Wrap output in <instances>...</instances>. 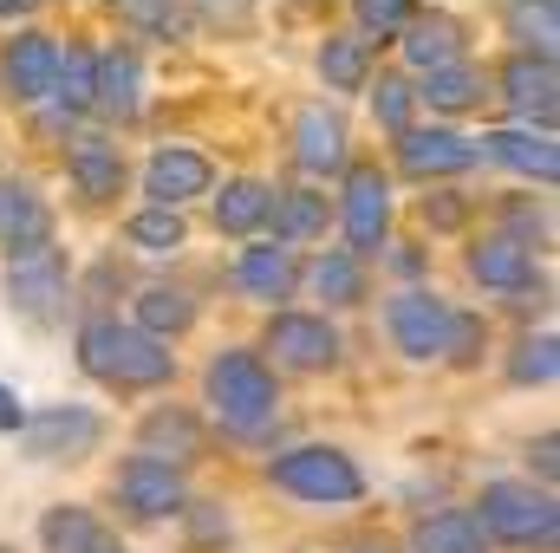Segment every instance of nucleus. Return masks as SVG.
I'll list each match as a JSON object with an SVG mask.
<instances>
[{
  "label": "nucleus",
  "instance_id": "7c9ffc66",
  "mask_svg": "<svg viewBox=\"0 0 560 553\" xmlns=\"http://www.w3.org/2000/svg\"><path fill=\"white\" fill-rule=\"evenodd\" d=\"M418 105L443 111V118H463V111H476V105H482V66L456 59V66H443V72H423Z\"/></svg>",
  "mask_w": 560,
  "mask_h": 553
},
{
  "label": "nucleus",
  "instance_id": "a19ab883",
  "mask_svg": "<svg viewBox=\"0 0 560 553\" xmlns=\"http://www.w3.org/2000/svg\"><path fill=\"white\" fill-rule=\"evenodd\" d=\"M423 222H430L436 235L463 228V222H469V196H456V189H443V196H423Z\"/></svg>",
  "mask_w": 560,
  "mask_h": 553
},
{
  "label": "nucleus",
  "instance_id": "c9c22d12",
  "mask_svg": "<svg viewBox=\"0 0 560 553\" xmlns=\"http://www.w3.org/2000/svg\"><path fill=\"white\" fill-rule=\"evenodd\" d=\"M125 242H131L138 255H176V248L189 242V222H183V209H150V202H143L138 215L125 222Z\"/></svg>",
  "mask_w": 560,
  "mask_h": 553
},
{
  "label": "nucleus",
  "instance_id": "c03bdc74",
  "mask_svg": "<svg viewBox=\"0 0 560 553\" xmlns=\"http://www.w3.org/2000/svg\"><path fill=\"white\" fill-rule=\"evenodd\" d=\"M183 515H196V541H229V515L215 502H189Z\"/></svg>",
  "mask_w": 560,
  "mask_h": 553
},
{
  "label": "nucleus",
  "instance_id": "473e14b6",
  "mask_svg": "<svg viewBox=\"0 0 560 553\" xmlns=\"http://www.w3.org/2000/svg\"><path fill=\"white\" fill-rule=\"evenodd\" d=\"M560 372V339L555 332H522L515 339V352H509V385H522V391H548Z\"/></svg>",
  "mask_w": 560,
  "mask_h": 553
},
{
  "label": "nucleus",
  "instance_id": "c756f323",
  "mask_svg": "<svg viewBox=\"0 0 560 553\" xmlns=\"http://www.w3.org/2000/svg\"><path fill=\"white\" fill-rule=\"evenodd\" d=\"M319 79H326V92H365L372 85V39L326 33L319 39Z\"/></svg>",
  "mask_w": 560,
  "mask_h": 553
},
{
  "label": "nucleus",
  "instance_id": "6ab92c4d",
  "mask_svg": "<svg viewBox=\"0 0 560 553\" xmlns=\"http://www.w3.org/2000/svg\"><path fill=\"white\" fill-rule=\"evenodd\" d=\"M293 163L306 176H346L352 163V138H346V118L332 105H306L293 118Z\"/></svg>",
  "mask_w": 560,
  "mask_h": 553
},
{
  "label": "nucleus",
  "instance_id": "a18cd8bd",
  "mask_svg": "<svg viewBox=\"0 0 560 553\" xmlns=\"http://www.w3.org/2000/svg\"><path fill=\"white\" fill-rule=\"evenodd\" d=\"M20 423H26L20 391H13V385H0V436H20Z\"/></svg>",
  "mask_w": 560,
  "mask_h": 553
},
{
  "label": "nucleus",
  "instance_id": "412c9836",
  "mask_svg": "<svg viewBox=\"0 0 560 553\" xmlns=\"http://www.w3.org/2000/svg\"><path fill=\"white\" fill-rule=\"evenodd\" d=\"M235 286H242L248 299H261V306L280 313V306L300 293V261H293V248H280V242L242 248V255H235Z\"/></svg>",
  "mask_w": 560,
  "mask_h": 553
},
{
  "label": "nucleus",
  "instance_id": "f03ea898",
  "mask_svg": "<svg viewBox=\"0 0 560 553\" xmlns=\"http://www.w3.org/2000/svg\"><path fill=\"white\" fill-rule=\"evenodd\" d=\"M202 404H209V416H215L229 436L261 443V436L275 430V416H280L275 365H268L261 352H248V345L215 352V358H209V372H202Z\"/></svg>",
  "mask_w": 560,
  "mask_h": 553
},
{
  "label": "nucleus",
  "instance_id": "f257e3e1",
  "mask_svg": "<svg viewBox=\"0 0 560 553\" xmlns=\"http://www.w3.org/2000/svg\"><path fill=\"white\" fill-rule=\"evenodd\" d=\"M79 372L105 391H163L176 378V352L163 339L138 332L131 319L98 313L79 326Z\"/></svg>",
  "mask_w": 560,
  "mask_h": 553
},
{
  "label": "nucleus",
  "instance_id": "37998d69",
  "mask_svg": "<svg viewBox=\"0 0 560 553\" xmlns=\"http://www.w3.org/2000/svg\"><path fill=\"white\" fill-rule=\"evenodd\" d=\"M385 248H392V274H405L411 286L430 274V248L423 242H385Z\"/></svg>",
  "mask_w": 560,
  "mask_h": 553
},
{
  "label": "nucleus",
  "instance_id": "79ce46f5",
  "mask_svg": "<svg viewBox=\"0 0 560 553\" xmlns=\"http://www.w3.org/2000/svg\"><path fill=\"white\" fill-rule=\"evenodd\" d=\"M528 469H535V475H541V489L555 495V469H560V436H555V430H541V436L528 443Z\"/></svg>",
  "mask_w": 560,
  "mask_h": 553
},
{
  "label": "nucleus",
  "instance_id": "e433bc0d",
  "mask_svg": "<svg viewBox=\"0 0 560 553\" xmlns=\"http://www.w3.org/2000/svg\"><path fill=\"white\" fill-rule=\"evenodd\" d=\"M118 20L138 26L143 39H183L189 33V7L183 0H118Z\"/></svg>",
  "mask_w": 560,
  "mask_h": 553
},
{
  "label": "nucleus",
  "instance_id": "a878e982",
  "mask_svg": "<svg viewBox=\"0 0 560 553\" xmlns=\"http://www.w3.org/2000/svg\"><path fill=\"white\" fill-rule=\"evenodd\" d=\"M300 280L313 286V299H326V306H365L372 299V268L359 261V255H346V248H319Z\"/></svg>",
  "mask_w": 560,
  "mask_h": 553
},
{
  "label": "nucleus",
  "instance_id": "39448f33",
  "mask_svg": "<svg viewBox=\"0 0 560 553\" xmlns=\"http://www.w3.org/2000/svg\"><path fill=\"white\" fill-rule=\"evenodd\" d=\"M332 222L346 228V255H359L372 268V255H385V242H392V176L378 163H346Z\"/></svg>",
  "mask_w": 560,
  "mask_h": 553
},
{
  "label": "nucleus",
  "instance_id": "4468645a",
  "mask_svg": "<svg viewBox=\"0 0 560 553\" xmlns=\"http://www.w3.org/2000/svg\"><path fill=\"white\" fill-rule=\"evenodd\" d=\"M52 72H59V39L39 26H20L0 52V92L13 105H46L52 98Z\"/></svg>",
  "mask_w": 560,
  "mask_h": 553
},
{
  "label": "nucleus",
  "instance_id": "f8f14e48",
  "mask_svg": "<svg viewBox=\"0 0 560 553\" xmlns=\"http://www.w3.org/2000/svg\"><path fill=\"white\" fill-rule=\"evenodd\" d=\"M52 235H59V222H52V202L39 196V183L0 176V255L26 261V255L52 248Z\"/></svg>",
  "mask_w": 560,
  "mask_h": 553
},
{
  "label": "nucleus",
  "instance_id": "9d476101",
  "mask_svg": "<svg viewBox=\"0 0 560 553\" xmlns=\"http://www.w3.org/2000/svg\"><path fill=\"white\" fill-rule=\"evenodd\" d=\"M385 332H392V345H398L411 365L443 358V339H450V299L430 293V286H398V293L385 299Z\"/></svg>",
  "mask_w": 560,
  "mask_h": 553
},
{
  "label": "nucleus",
  "instance_id": "9b49d317",
  "mask_svg": "<svg viewBox=\"0 0 560 553\" xmlns=\"http://www.w3.org/2000/svg\"><path fill=\"white\" fill-rule=\"evenodd\" d=\"M392 156L411 183H443V176H469L482 156H476V138L450 131V125H411L405 138H392Z\"/></svg>",
  "mask_w": 560,
  "mask_h": 553
},
{
  "label": "nucleus",
  "instance_id": "8fccbe9b",
  "mask_svg": "<svg viewBox=\"0 0 560 553\" xmlns=\"http://www.w3.org/2000/svg\"><path fill=\"white\" fill-rule=\"evenodd\" d=\"M118 553H125V548H118Z\"/></svg>",
  "mask_w": 560,
  "mask_h": 553
},
{
  "label": "nucleus",
  "instance_id": "c85d7f7f",
  "mask_svg": "<svg viewBox=\"0 0 560 553\" xmlns=\"http://www.w3.org/2000/svg\"><path fill=\"white\" fill-rule=\"evenodd\" d=\"M405 553H489V541H482V528H476L469 508H430V515L411 521Z\"/></svg>",
  "mask_w": 560,
  "mask_h": 553
},
{
  "label": "nucleus",
  "instance_id": "5701e85b",
  "mask_svg": "<svg viewBox=\"0 0 560 553\" xmlns=\"http://www.w3.org/2000/svg\"><path fill=\"white\" fill-rule=\"evenodd\" d=\"M202 443H209V430H202V416L189 411V404H156V411H143V423H138V449L156 456V462H176V469L196 462Z\"/></svg>",
  "mask_w": 560,
  "mask_h": 553
},
{
  "label": "nucleus",
  "instance_id": "72a5a7b5",
  "mask_svg": "<svg viewBox=\"0 0 560 553\" xmlns=\"http://www.w3.org/2000/svg\"><path fill=\"white\" fill-rule=\"evenodd\" d=\"M92 46H59V72H52V105L66 118H85L92 111Z\"/></svg>",
  "mask_w": 560,
  "mask_h": 553
},
{
  "label": "nucleus",
  "instance_id": "b1692460",
  "mask_svg": "<svg viewBox=\"0 0 560 553\" xmlns=\"http://www.w3.org/2000/svg\"><path fill=\"white\" fill-rule=\"evenodd\" d=\"M39 553H118V534L85 502H52L39 515Z\"/></svg>",
  "mask_w": 560,
  "mask_h": 553
},
{
  "label": "nucleus",
  "instance_id": "dca6fc26",
  "mask_svg": "<svg viewBox=\"0 0 560 553\" xmlns=\"http://www.w3.org/2000/svg\"><path fill=\"white\" fill-rule=\"evenodd\" d=\"M138 111H143V59L131 46H105L92 59V118L138 125Z\"/></svg>",
  "mask_w": 560,
  "mask_h": 553
},
{
  "label": "nucleus",
  "instance_id": "ea45409f",
  "mask_svg": "<svg viewBox=\"0 0 560 553\" xmlns=\"http://www.w3.org/2000/svg\"><path fill=\"white\" fill-rule=\"evenodd\" d=\"M418 0H352V20H359V39H398L411 26Z\"/></svg>",
  "mask_w": 560,
  "mask_h": 553
},
{
  "label": "nucleus",
  "instance_id": "2eb2a0df",
  "mask_svg": "<svg viewBox=\"0 0 560 553\" xmlns=\"http://www.w3.org/2000/svg\"><path fill=\"white\" fill-rule=\"evenodd\" d=\"M495 85H502L509 111H515L528 131H555V111H560V72H555V59L515 52V59H502Z\"/></svg>",
  "mask_w": 560,
  "mask_h": 553
},
{
  "label": "nucleus",
  "instance_id": "1a4fd4ad",
  "mask_svg": "<svg viewBox=\"0 0 560 553\" xmlns=\"http://www.w3.org/2000/svg\"><path fill=\"white\" fill-rule=\"evenodd\" d=\"M261 345L275 352V365H287V372H332V365H339V352H346L339 326H332L326 313H300V306L268 313Z\"/></svg>",
  "mask_w": 560,
  "mask_h": 553
},
{
  "label": "nucleus",
  "instance_id": "cd10ccee",
  "mask_svg": "<svg viewBox=\"0 0 560 553\" xmlns=\"http://www.w3.org/2000/svg\"><path fill=\"white\" fill-rule=\"evenodd\" d=\"M131 326L138 332H150V339H183L189 326H196V293L189 286H170V280H150V286H138V299H131Z\"/></svg>",
  "mask_w": 560,
  "mask_h": 553
},
{
  "label": "nucleus",
  "instance_id": "393cba45",
  "mask_svg": "<svg viewBox=\"0 0 560 553\" xmlns=\"http://www.w3.org/2000/svg\"><path fill=\"white\" fill-rule=\"evenodd\" d=\"M268 228H275L280 248H306V242H326L332 228V202L326 189H275V209H268Z\"/></svg>",
  "mask_w": 560,
  "mask_h": 553
},
{
  "label": "nucleus",
  "instance_id": "aec40b11",
  "mask_svg": "<svg viewBox=\"0 0 560 553\" xmlns=\"http://www.w3.org/2000/svg\"><path fill=\"white\" fill-rule=\"evenodd\" d=\"M463 268H469V280H476L482 293H502V299H509V293H522L528 280L541 274V268H535V255H528L522 242H509L502 228L476 235V242H469V255H463Z\"/></svg>",
  "mask_w": 560,
  "mask_h": 553
},
{
  "label": "nucleus",
  "instance_id": "09e8293b",
  "mask_svg": "<svg viewBox=\"0 0 560 553\" xmlns=\"http://www.w3.org/2000/svg\"><path fill=\"white\" fill-rule=\"evenodd\" d=\"M0 553H7V548H0Z\"/></svg>",
  "mask_w": 560,
  "mask_h": 553
},
{
  "label": "nucleus",
  "instance_id": "423d86ee",
  "mask_svg": "<svg viewBox=\"0 0 560 553\" xmlns=\"http://www.w3.org/2000/svg\"><path fill=\"white\" fill-rule=\"evenodd\" d=\"M7 306L26 326H59L66 306H72V255L52 242L26 261H7Z\"/></svg>",
  "mask_w": 560,
  "mask_h": 553
},
{
  "label": "nucleus",
  "instance_id": "7ed1b4c3",
  "mask_svg": "<svg viewBox=\"0 0 560 553\" xmlns=\"http://www.w3.org/2000/svg\"><path fill=\"white\" fill-rule=\"evenodd\" d=\"M268 482L280 495L306 502V508H352L365 502V469L359 456H346L339 443H293V449H275L268 456Z\"/></svg>",
  "mask_w": 560,
  "mask_h": 553
},
{
  "label": "nucleus",
  "instance_id": "49530a36",
  "mask_svg": "<svg viewBox=\"0 0 560 553\" xmlns=\"http://www.w3.org/2000/svg\"><path fill=\"white\" fill-rule=\"evenodd\" d=\"M39 0H0V20H33Z\"/></svg>",
  "mask_w": 560,
  "mask_h": 553
},
{
  "label": "nucleus",
  "instance_id": "de8ad7c7",
  "mask_svg": "<svg viewBox=\"0 0 560 553\" xmlns=\"http://www.w3.org/2000/svg\"><path fill=\"white\" fill-rule=\"evenodd\" d=\"M359 553H392V548H359Z\"/></svg>",
  "mask_w": 560,
  "mask_h": 553
},
{
  "label": "nucleus",
  "instance_id": "2f4dec72",
  "mask_svg": "<svg viewBox=\"0 0 560 553\" xmlns=\"http://www.w3.org/2000/svg\"><path fill=\"white\" fill-rule=\"evenodd\" d=\"M502 20H509V39H515L522 52L555 59V46H560V0H509V7H502Z\"/></svg>",
  "mask_w": 560,
  "mask_h": 553
},
{
  "label": "nucleus",
  "instance_id": "f3484780",
  "mask_svg": "<svg viewBox=\"0 0 560 553\" xmlns=\"http://www.w3.org/2000/svg\"><path fill=\"white\" fill-rule=\"evenodd\" d=\"M66 176H72V189H79L85 202H118L131 163H125V150H118L112 131H79L72 150H66Z\"/></svg>",
  "mask_w": 560,
  "mask_h": 553
},
{
  "label": "nucleus",
  "instance_id": "0eeeda50",
  "mask_svg": "<svg viewBox=\"0 0 560 553\" xmlns=\"http://www.w3.org/2000/svg\"><path fill=\"white\" fill-rule=\"evenodd\" d=\"M98 443H105V416L92 404H39L20 423L26 462H85L98 456Z\"/></svg>",
  "mask_w": 560,
  "mask_h": 553
},
{
  "label": "nucleus",
  "instance_id": "bb28decb",
  "mask_svg": "<svg viewBox=\"0 0 560 553\" xmlns=\"http://www.w3.org/2000/svg\"><path fill=\"white\" fill-rule=\"evenodd\" d=\"M268 209H275V183H261V176H229V183L215 189V202H209L215 228L235 235V242L261 235V228H268Z\"/></svg>",
  "mask_w": 560,
  "mask_h": 553
},
{
  "label": "nucleus",
  "instance_id": "4be33fe9",
  "mask_svg": "<svg viewBox=\"0 0 560 553\" xmlns=\"http://www.w3.org/2000/svg\"><path fill=\"white\" fill-rule=\"evenodd\" d=\"M398 52H405V66L411 72H443V66H456V59H469V33H463V20H450V13H411V26L398 33Z\"/></svg>",
  "mask_w": 560,
  "mask_h": 553
},
{
  "label": "nucleus",
  "instance_id": "ddd939ff",
  "mask_svg": "<svg viewBox=\"0 0 560 553\" xmlns=\"http://www.w3.org/2000/svg\"><path fill=\"white\" fill-rule=\"evenodd\" d=\"M215 189V163L196 150V143H156L150 163H143V196L150 209H183L196 196Z\"/></svg>",
  "mask_w": 560,
  "mask_h": 553
},
{
  "label": "nucleus",
  "instance_id": "a211bd4d",
  "mask_svg": "<svg viewBox=\"0 0 560 553\" xmlns=\"http://www.w3.org/2000/svg\"><path fill=\"white\" fill-rule=\"evenodd\" d=\"M476 156H482V163H502V169H515V176H528V183H541V189H555V176H560L555 131H528V125L482 131V138H476Z\"/></svg>",
  "mask_w": 560,
  "mask_h": 553
},
{
  "label": "nucleus",
  "instance_id": "6e6552de",
  "mask_svg": "<svg viewBox=\"0 0 560 553\" xmlns=\"http://www.w3.org/2000/svg\"><path fill=\"white\" fill-rule=\"evenodd\" d=\"M112 502H118L131 521H176V515L189 508V482H183L176 462H156V456L131 449V456L118 462V475H112Z\"/></svg>",
  "mask_w": 560,
  "mask_h": 553
},
{
  "label": "nucleus",
  "instance_id": "58836bf2",
  "mask_svg": "<svg viewBox=\"0 0 560 553\" xmlns=\"http://www.w3.org/2000/svg\"><path fill=\"white\" fill-rule=\"evenodd\" d=\"M482 352H489V319H482V313H469V306H450L443 358H450L456 372H476V365H482Z\"/></svg>",
  "mask_w": 560,
  "mask_h": 553
},
{
  "label": "nucleus",
  "instance_id": "f704fd0d",
  "mask_svg": "<svg viewBox=\"0 0 560 553\" xmlns=\"http://www.w3.org/2000/svg\"><path fill=\"white\" fill-rule=\"evenodd\" d=\"M365 92H372V118H378V131H385V138H405V131L418 125V85H411V79L378 72Z\"/></svg>",
  "mask_w": 560,
  "mask_h": 553
},
{
  "label": "nucleus",
  "instance_id": "4c0bfd02",
  "mask_svg": "<svg viewBox=\"0 0 560 553\" xmlns=\"http://www.w3.org/2000/svg\"><path fill=\"white\" fill-rule=\"evenodd\" d=\"M502 235L522 242L528 255L548 248V242H555V215H548V202H535V196H509V202H502Z\"/></svg>",
  "mask_w": 560,
  "mask_h": 553
},
{
  "label": "nucleus",
  "instance_id": "20e7f679",
  "mask_svg": "<svg viewBox=\"0 0 560 553\" xmlns=\"http://www.w3.org/2000/svg\"><path fill=\"white\" fill-rule=\"evenodd\" d=\"M476 528H482V541H495V548H522V553H555V534H560V508L548 489H535V482H515V475H502V482H482V495H476Z\"/></svg>",
  "mask_w": 560,
  "mask_h": 553
}]
</instances>
